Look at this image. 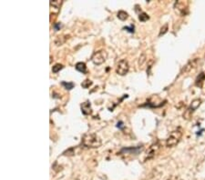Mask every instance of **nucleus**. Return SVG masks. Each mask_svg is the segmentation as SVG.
Wrapping results in <instances>:
<instances>
[{"mask_svg":"<svg viewBox=\"0 0 205 180\" xmlns=\"http://www.w3.org/2000/svg\"><path fill=\"white\" fill-rule=\"evenodd\" d=\"M82 145L88 148H97L101 146V139L97 134H85L82 138Z\"/></svg>","mask_w":205,"mask_h":180,"instance_id":"f257e3e1","label":"nucleus"},{"mask_svg":"<svg viewBox=\"0 0 205 180\" xmlns=\"http://www.w3.org/2000/svg\"><path fill=\"white\" fill-rule=\"evenodd\" d=\"M182 137V129L181 127L177 128L176 130H173L166 139V146L168 148H173L177 146L181 141Z\"/></svg>","mask_w":205,"mask_h":180,"instance_id":"f03ea898","label":"nucleus"},{"mask_svg":"<svg viewBox=\"0 0 205 180\" xmlns=\"http://www.w3.org/2000/svg\"><path fill=\"white\" fill-rule=\"evenodd\" d=\"M201 104H202V99H200V98L194 99V100L192 102V104L189 106V107L185 110V112H184L183 114L184 118L187 119V120L191 119V117L192 116V114L194 113L195 110H196L199 106H201Z\"/></svg>","mask_w":205,"mask_h":180,"instance_id":"7ed1b4c3","label":"nucleus"},{"mask_svg":"<svg viewBox=\"0 0 205 180\" xmlns=\"http://www.w3.org/2000/svg\"><path fill=\"white\" fill-rule=\"evenodd\" d=\"M107 56H108V55L105 51L99 50V51H97V52H95L92 55L91 61L95 65H101V64H103L106 61Z\"/></svg>","mask_w":205,"mask_h":180,"instance_id":"20e7f679","label":"nucleus"},{"mask_svg":"<svg viewBox=\"0 0 205 180\" xmlns=\"http://www.w3.org/2000/svg\"><path fill=\"white\" fill-rule=\"evenodd\" d=\"M129 69H130V66L128 61L126 59H121L117 65L116 72L119 75H125L129 72Z\"/></svg>","mask_w":205,"mask_h":180,"instance_id":"39448f33","label":"nucleus"},{"mask_svg":"<svg viewBox=\"0 0 205 180\" xmlns=\"http://www.w3.org/2000/svg\"><path fill=\"white\" fill-rule=\"evenodd\" d=\"M160 148H161V145L158 142L153 144V145H151V147H150V148L148 149V151H147L146 158L151 159L152 158H154L157 155V153L160 151Z\"/></svg>","mask_w":205,"mask_h":180,"instance_id":"423d86ee","label":"nucleus"},{"mask_svg":"<svg viewBox=\"0 0 205 180\" xmlns=\"http://www.w3.org/2000/svg\"><path fill=\"white\" fill-rule=\"evenodd\" d=\"M198 63H199V58H194L191 61H189L188 63L186 64L184 66V67L182 70V73L184 72V73H188L192 70H193L194 68H196V66H198Z\"/></svg>","mask_w":205,"mask_h":180,"instance_id":"0eeeda50","label":"nucleus"},{"mask_svg":"<svg viewBox=\"0 0 205 180\" xmlns=\"http://www.w3.org/2000/svg\"><path fill=\"white\" fill-rule=\"evenodd\" d=\"M175 8H176V10H178L180 14L184 16L187 13V4L182 1H178L175 3Z\"/></svg>","mask_w":205,"mask_h":180,"instance_id":"6e6552de","label":"nucleus"},{"mask_svg":"<svg viewBox=\"0 0 205 180\" xmlns=\"http://www.w3.org/2000/svg\"><path fill=\"white\" fill-rule=\"evenodd\" d=\"M143 147H135V148H122L120 153H127V154H134V155H138L140 152L142 151Z\"/></svg>","mask_w":205,"mask_h":180,"instance_id":"1a4fd4ad","label":"nucleus"},{"mask_svg":"<svg viewBox=\"0 0 205 180\" xmlns=\"http://www.w3.org/2000/svg\"><path fill=\"white\" fill-rule=\"evenodd\" d=\"M81 112L84 114V115H90L91 114V112H92V110H91V105H90V103L88 102V101H86V102H84V103H82L81 104Z\"/></svg>","mask_w":205,"mask_h":180,"instance_id":"9d476101","label":"nucleus"},{"mask_svg":"<svg viewBox=\"0 0 205 180\" xmlns=\"http://www.w3.org/2000/svg\"><path fill=\"white\" fill-rule=\"evenodd\" d=\"M75 67L78 72H80V73H82V74H86L87 73L86 64L83 63V62H78V63H77L76 64Z\"/></svg>","mask_w":205,"mask_h":180,"instance_id":"9b49d317","label":"nucleus"},{"mask_svg":"<svg viewBox=\"0 0 205 180\" xmlns=\"http://www.w3.org/2000/svg\"><path fill=\"white\" fill-rule=\"evenodd\" d=\"M61 4H62V1H59V0H54V1H50V7H53L54 9H56V12L58 13L60 7H61Z\"/></svg>","mask_w":205,"mask_h":180,"instance_id":"f8f14e48","label":"nucleus"},{"mask_svg":"<svg viewBox=\"0 0 205 180\" xmlns=\"http://www.w3.org/2000/svg\"><path fill=\"white\" fill-rule=\"evenodd\" d=\"M205 79V74L204 73H201V75L197 77V79H196V85H199V86H202V83H203V81H204Z\"/></svg>","mask_w":205,"mask_h":180,"instance_id":"ddd939ff","label":"nucleus"},{"mask_svg":"<svg viewBox=\"0 0 205 180\" xmlns=\"http://www.w3.org/2000/svg\"><path fill=\"white\" fill-rule=\"evenodd\" d=\"M118 18L120 19V20H122V21L126 20L128 18V13L123 10L119 11L118 12Z\"/></svg>","mask_w":205,"mask_h":180,"instance_id":"4468645a","label":"nucleus"},{"mask_svg":"<svg viewBox=\"0 0 205 180\" xmlns=\"http://www.w3.org/2000/svg\"><path fill=\"white\" fill-rule=\"evenodd\" d=\"M61 85H63L67 90H70V89H72L75 86L74 83H72V82H65V81L61 82Z\"/></svg>","mask_w":205,"mask_h":180,"instance_id":"2eb2a0df","label":"nucleus"},{"mask_svg":"<svg viewBox=\"0 0 205 180\" xmlns=\"http://www.w3.org/2000/svg\"><path fill=\"white\" fill-rule=\"evenodd\" d=\"M149 18H150V17H149L146 13H144V12L140 14V16H139V19H140L141 22L147 21V20H149Z\"/></svg>","mask_w":205,"mask_h":180,"instance_id":"dca6fc26","label":"nucleus"},{"mask_svg":"<svg viewBox=\"0 0 205 180\" xmlns=\"http://www.w3.org/2000/svg\"><path fill=\"white\" fill-rule=\"evenodd\" d=\"M63 67H64L63 65H61V64H57V65H55L54 66H53L52 71H53V73H58V72L60 71Z\"/></svg>","mask_w":205,"mask_h":180,"instance_id":"f3484780","label":"nucleus"},{"mask_svg":"<svg viewBox=\"0 0 205 180\" xmlns=\"http://www.w3.org/2000/svg\"><path fill=\"white\" fill-rule=\"evenodd\" d=\"M91 85H92V81L89 80V79H86V80H84V81L81 83V86H82L83 88H88Z\"/></svg>","mask_w":205,"mask_h":180,"instance_id":"a211bd4d","label":"nucleus"},{"mask_svg":"<svg viewBox=\"0 0 205 180\" xmlns=\"http://www.w3.org/2000/svg\"><path fill=\"white\" fill-rule=\"evenodd\" d=\"M168 31V24H165L163 27H162V28H161V32H160V34H159V36H161L162 35H164L166 32Z\"/></svg>","mask_w":205,"mask_h":180,"instance_id":"6ab92c4d","label":"nucleus"},{"mask_svg":"<svg viewBox=\"0 0 205 180\" xmlns=\"http://www.w3.org/2000/svg\"><path fill=\"white\" fill-rule=\"evenodd\" d=\"M134 26L133 25H130V27H124L123 29H125V30H127L128 32H130V33H134Z\"/></svg>","mask_w":205,"mask_h":180,"instance_id":"aec40b11","label":"nucleus"},{"mask_svg":"<svg viewBox=\"0 0 205 180\" xmlns=\"http://www.w3.org/2000/svg\"><path fill=\"white\" fill-rule=\"evenodd\" d=\"M61 27V25H60V23H58V24H55L54 25V27L56 30H58V28Z\"/></svg>","mask_w":205,"mask_h":180,"instance_id":"412c9836","label":"nucleus"}]
</instances>
